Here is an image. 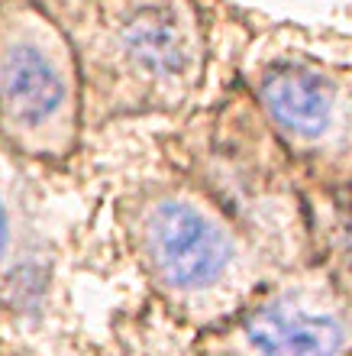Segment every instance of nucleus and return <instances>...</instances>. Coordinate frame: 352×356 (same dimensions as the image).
<instances>
[{"instance_id":"nucleus-1","label":"nucleus","mask_w":352,"mask_h":356,"mask_svg":"<svg viewBox=\"0 0 352 356\" xmlns=\"http://www.w3.org/2000/svg\"><path fill=\"white\" fill-rule=\"evenodd\" d=\"M74 72L62 39L19 17L0 36V127L29 146H58L74 127Z\"/></svg>"},{"instance_id":"nucleus-4","label":"nucleus","mask_w":352,"mask_h":356,"mask_svg":"<svg viewBox=\"0 0 352 356\" xmlns=\"http://www.w3.org/2000/svg\"><path fill=\"white\" fill-rule=\"evenodd\" d=\"M246 343L255 356H340L346 327L333 311L278 298L246 321Z\"/></svg>"},{"instance_id":"nucleus-3","label":"nucleus","mask_w":352,"mask_h":356,"mask_svg":"<svg viewBox=\"0 0 352 356\" xmlns=\"http://www.w3.org/2000/svg\"><path fill=\"white\" fill-rule=\"evenodd\" d=\"M142 243L158 279L181 291H201L226 279L236 263V240L191 197L168 195L149 207Z\"/></svg>"},{"instance_id":"nucleus-5","label":"nucleus","mask_w":352,"mask_h":356,"mask_svg":"<svg viewBox=\"0 0 352 356\" xmlns=\"http://www.w3.org/2000/svg\"><path fill=\"white\" fill-rule=\"evenodd\" d=\"M7 234H10V220H7V207L0 201V253H3V246H7Z\"/></svg>"},{"instance_id":"nucleus-2","label":"nucleus","mask_w":352,"mask_h":356,"mask_svg":"<svg viewBox=\"0 0 352 356\" xmlns=\"http://www.w3.org/2000/svg\"><path fill=\"white\" fill-rule=\"evenodd\" d=\"M252 88L287 140L320 146L352 111V75L343 58L314 42H275L252 68Z\"/></svg>"}]
</instances>
